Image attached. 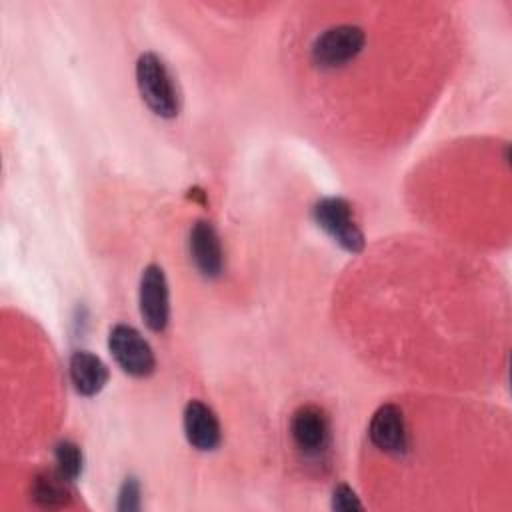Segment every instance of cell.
Wrapping results in <instances>:
<instances>
[{"label": "cell", "instance_id": "cell-1", "mask_svg": "<svg viewBox=\"0 0 512 512\" xmlns=\"http://www.w3.org/2000/svg\"><path fill=\"white\" fill-rule=\"evenodd\" d=\"M136 84L144 104L160 118H174L180 112V92L166 62L144 52L136 60Z\"/></svg>", "mask_w": 512, "mask_h": 512}, {"label": "cell", "instance_id": "cell-2", "mask_svg": "<svg viewBox=\"0 0 512 512\" xmlns=\"http://www.w3.org/2000/svg\"><path fill=\"white\" fill-rule=\"evenodd\" d=\"M312 218L342 250L356 254L364 248V234L352 204L342 196L320 198L312 206Z\"/></svg>", "mask_w": 512, "mask_h": 512}, {"label": "cell", "instance_id": "cell-3", "mask_svg": "<svg viewBox=\"0 0 512 512\" xmlns=\"http://www.w3.org/2000/svg\"><path fill=\"white\" fill-rule=\"evenodd\" d=\"M366 44V34L360 26L338 24L316 36L310 48L312 62L320 68H340L354 60Z\"/></svg>", "mask_w": 512, "mask_h": 512}, {"label": "cell", "instance_id": "cell-4", "mask_svg": "<svg viewBox=\"0 0 512 512\" xmlns=\"http://www.w3.org/2000/svg\"><path fill=\"white\" fill-rule=\"evenodd\" d=\"M108 350L116 364L130 376L144 378L156 368V358L148 340L130 324H114L108 332Z\"/></svg>", "mask_w": 512, "mask_h": 512}, {"label": "cell", "instance_id": "cell-5", "mask_svg": "<svg viewBox=\"0 0 512 512\" xmlns=\"http://www.w3.org/2000/svg\"><path fill=\"white\" fill-rule=\"evenodd\" d=\"M138 304L144 324L152 332H164L170 318V292L166 274L158 264H148L142 270L138 286Z\"/></svg>", "mask_w": 512, "mask_h": 512}, {"label": "cell", "instance_id": "cell-6", "mask_svg": "<svg viewBox=\"0 0 512 512\" xmlns=\"http://www.w3.org/2000/svg\"><path fill=\"white\" fill-rule=\"evenodd\" d=\"M294 446L306 458H320L330 446V422L320 406L304 404L290 418Z\"/></svg>", "mask_w": 512, "mask_h": 512}, {"label": "cell", "instance_id": "cell-7", "mask_svg": "<svg viewBox=\"0 0 512 512\" xmlns=\"http://www.w3.org/2000/svg\"><path fill=\"white\" fill-rule=\"evenodd\" d=\"M190 258L196 270L212 280L218 278L224 270V250L218 236V230L208 220H196L188 234Z\"/></svg>", "mask_w": 512, "mask_h": 512}, {"label": "cell", "instance_id": "cell-8", "mask_svg": "<svg viewBox=\"0 0 512 512\" xmlns=\"http://www.w3.org/2000/svg\"><path fill=\"white\" fill-rule=\"evenodd\" d=\"M370 442L394 456H402L408 452V428L402 410L396 404H382L370 420L368 426Z\"/></svg>", "mask_w": 512, "mask_h": 512}, {"label": "cell", "instance_id": "cell-9", "mask_svg": "<svg viewBox=\"0 0 512 512\" xmlns=\"http://www.w3.org/2000/svg\"><path fill=\"white\" fill-rule=\"evenodd\" d=\"M182 426H184V436L192 448L200 452H210L220 446V440H222L220 420L208 404L200 400H190L182 412Z\"/></svg>", "mask_w": 512, "mask_h": 512}, {"label": "cell", "instance_id": "cell-10", "mask_svg": "<svg viewBox=\"0 0 512 512\" xmlns=\"http://www.w3.org/2000/svg\"><path fill=\"white\" fill-rule=\"evenodd\" d=\"M68 372L74 390L80 396H96L110 378L108 366L90 350H76L70 356L68 362Z\"/></svg>", "mask_w": 512, "mask_h": 512}, {"label": "cell", "instance_id": "cell-11", "mask_svg": "<svg viewBox=\"0 0 512 512\" xmlns=\"http://www.w3.org/2000/svg\"><path fill=\"white\" fill-rule=\"evenodd\" d=\"M66 478H62L56 470L38 472L32 480V500L42 508H62L72 500V490Z\"/></svg>", "mask_w": 512, "mask_h": 512}, {"label": "cell", "instance_id": "cell-12", "mask_svg": "<svg viewBox=\"0 0 512 512\" xmlns=\"http://www.w3.org/2000/svg\"><path fill=\"white\" fill-rule=\"evenodd\" d=\"M54 470L66 478L68 482H74L82 476L84 470V456L76 442L72 440H60L54 446Z\"/></svg>", "mask_w": 512, "mask_h": 512}, {"label": "cell", "instance_id": "cell-13", "mask_svg": "<svg viewBox=\"0 0 512 512\" xmlns=\"http://www.w3.org/2000/svg\"><path fill=\"white\" fill-rule=\"evenodd\" d=\"M140 484L134 476H128L122 486H120V492H118V510L122 512H134V510H140Z\"/></svg>", "mask_w": 512, "mask_h": 512}, {"label": "cell", "instance_id": "cell-14", "mask_svg": "<svg viewBox=\"0 0 512 512\" xmlns=\"http://www.w3.org/2000/svg\"><path fill=\"white\" fill-rule=\"evenodd\" d=\"M332 508L340 512H356L362 510V502L358 500L356 492L342 482L332 490Z\"/></svg>", "mask_w": 512, "mask_h": 512}]
</instances>
